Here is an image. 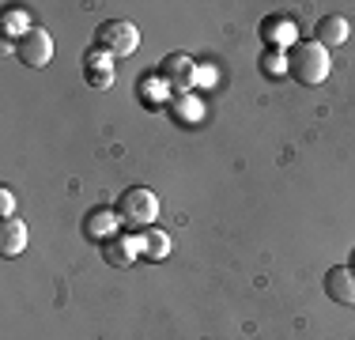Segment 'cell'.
Here are the masks:
<instances>
[{"label":"cell","instance_id":"1","mask_svg":"<svg viewBox=\"0 0 355 340\" xmlns=\"http://www.w3.org/2000/svg\"><path fill=\"white\" fill-rule=\"evenodd\" d=\"M287 72H291L299 83H306V87H318V83H325L329 72H333L329 49L318 46V42H302V46H295L291 57H287Z\"/></svg>","mask_w":355,"mask_h":340},{"label":"cell","instance_id":"2","mask_svg":"<svg viewBox=\"0 0 355 340\" xmlns=\"http://www.w3.org/2000/svg\"><path fill=\"white\" fill-rule=\"evenodd\" d=\"M117 216L121 223L129 227H155V216H159V197L148 189V185H129V189L117 197Z\"/></svg>","mask_w":355,"mask_h":340},{"label":"cell","instance_id":"3","mask_svg":"<svg viewBox=\"0 0 355 340\" xmlns=\"http://www.w3.org/2000/svg\"><path fill=\"white\" fill-rule=\"evenodd\" d=\"M95 46H98V53L129 57V53H137V46H140V31L132 27L129 19H110L95 31Z\"/></svg>","mask_w":355,"mask_h":340},{"label":"cell","instance_id":"4","mask_svg":"<svg viewBox=\"0 0 355 340\" xmlns=\"http://www.w3.org/2000/svg\"><path fill=\"white\" fill-rule=\"evenodd\" d=\"M12 49L19 53V61L27 68H46L49 61H53V38H49L42 27H31Z\"/></svg>","mask_w":355,"mask_h":340},{"label":"cell","instance_id":"5","mask_svg":"<svg viewBox=\"0 0 355 340\" xmlns=\"http://www.w3.org/2000/svg\"><path fill=\"white\" fill-rule=\"evenodd\" d=\"M325 295L336 306H355V269L352 265H336L325 272Z\"/></svg>","mask_w":355,"mask_h":340},{"label":"cell","instance_id":"6","mask_svg":"<svg viewBox=\"0 0 355 340\" xmlns=\"http://www.w3.org/2000/svg\"><path fill=\"white\" fill-rule=\"evenodd\" d=\"M117 223H121L117 208H95L87 219H83V235L95 238V242H106V238L117 235Z\"/></svg>","mask_w":355,"mask_h":340},{"label":"cell","instance_id":"7","mask_svg":"<svg viewBox=\"0 0 355 340\" xmlns=\"http://www.w3.org/2000/svg\"><path fill=\"white\" fill-rule=\"evenodd\" d=\"M27 223L23 219H4L0 223V253L4 257H19L23 250H27Z\"/></svg>","mask_w":355,"mask_h":340},{"label":"cell","instance_id":"8","mask_svg":"<svg viewBox=\"0 0 355 340\" xmlns=\"http://www.w3.org/2000/svg\"><path fill=\"white\" fill-rule=\"evenodd\" d=\"M314 38H318V46H325V49L344 46V42H348V19H344V15H325V19H318Z\"/></svg>","mask_w":355,"mask_h":340},{"label":"cell","instance_id":"9","mask_svg":"<svg viewBox=\"0 0 355 340\" xmlns=\"http://www.w3.org/2000/svg\"><path fill=\"white\" fill-rule=\"evenodd\" d=\"M103 257L110 265H132L140 257V238H106L103 242Z\"/></svg>","mask_w":355,"mask_h":340},{"label":"cell","instance_id":"10","mask_svg":"<svg viewBox=\"0 0 355 340\" xmlns=\"http://www.w3.org/2000/svg\"><path fill=\"white\" fill-rule=\"evenodd\" d=\"M140 253L148 261H163L166 253H171V238H166L159 227H144V235H140Z\"/></svg>","mask_w":355,"mask_h":340},{"label":"cell","instance_id":"11","mask_svg":"<svg viewBox=\"0 0 355 340\" xmlns=\"http://www.w3.org/2000/svg\"><path fill=\"white\" fill-rule=\"evenodd\" d=\"M261 34H265V38L272 42L276 49H280V46H291V42L299 38V31H295L291 23H284V19H272V23H265V27H261Z\"/></svg>","mask_w":355,"mask_h":340},{"label":"cell","instance_id":"12","mask_svg":"<svg viewBox=\"0 0 355 340\" xmlns=\"http://www.w3.org/2000/svg\"><path fill=\"white\" fill-rule=\"evenodd\" d=\"M163 76H166V80H178L182 87H189V80H193L189 61H185V57H166V61H163Z\"/></svg>","mask_w":355,"mask_h":340},{"label":"cell","instance_id":"13","mask_svg":"<svg viewBox=\"0 0 355 340\" xmlns=\"http://www.w3.org/2000/svg\"><path fill=\"white\" fill-rule=\"evenodd\" d=\"M31 27H27V12H19V8H8L4 12V34L8 38H23Z\"/></svg>","mask_w":355,"mask_h":340},{"label":"cell","instance_id":"14","mask_svg":"<svg viewBox=\"0 0 355 340\" xmlns=\"http://www.w3.org/2000/svg\"><path fill=\"white\" fill-rule=\"evenodd\" d=\"M261 72L284 76V72H287V57L280 53V49H268V53H261Z\"/></svg>","mask_w":355,"mask_h":340},{"label":"cell","instance_id":"15","mask_svg":"<svg viewBox=\"0 0 355 340\" xmlns=\"http://www.w3.org/2000/svg\"><path fill=\"white\" fill-rule=\"evenodd\" d=\"M87 68H91V83H95V87H110V83H114V72H103V61H98V57H87Z\"/></svg>","mask_w":355,"mask_h":340},{"label":"cell","instance_id":"16","mask_svg":"<svg viewBox=\"0 0 355 340\" xmlns=\"http://www.w3.org/2000/svg\"><path fill=\"white\" fill-rule=\"evenodd\" d=\"M12 208H15V197H12V189L4 185V189H0V216L12 219Z\"/></svg>","mask_w":355,"mask_h":340},{"label":"cell","instance_id":"17","mask_svg":"<svg viewBox=\"0 0 355 340\" xmlns=\"http://www.w3.org/2000/svg\"><path fill=\"white\" fill-rule=\"evenodd\" d=\"M352 269H355V250H352Z\"/></svg>","mask_w":355,"mask_h":340}]
</instances>
